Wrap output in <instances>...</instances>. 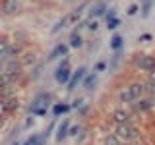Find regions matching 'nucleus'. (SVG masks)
<instances>
[{"mask_svg": "<svg viewBox=\"0 0 155 145\" xmlns=\"http://www.w3.org/2000/svg\"><path fill=\"white\" fill-rule=\"evenodd\" d=\"M87 29H89V31H97V29H99V21H97V19L87 21Z\"/></svg>", "mask_w": 155, "mask_h": 145, "instance_id": "obj_24", "label": "nucleus"}, {"mask_svg": "<svg viewBox=\"0 0 155 145\" xmlns=\"http://www.w3.org/2000/svg\"><path fill=\"white\" fill-rule=\"evenodd\" d=\"M153 6H155L153 0H149V2H143V4H142V8H140V14H142V18H147Z\"/></svg>", "mask_w": 155, "mask_h": 145, "instance_id": "obj_20", "label": "nucleus"}, {"mask_svg": "<svg viewBox=\"0 0 155 145\" xmlns=\"http://www.w3.org/2000/svg\"><path fill=\"white\" fill-rule=\"evenodd\" d=\"M47 141V137L45 135H39V134H33V135H29V137L23 141L21 145H45Z\"/></svg>", "mask_w": 155, "mask_h": 145, "instance_id": "obj_15", "label": "nucleus"}, {"mask_svg": "<svg viewBox=\"0 0 155 145\" xmlns=\"http://www.w3.org/2000/svg\"><path fill=\"white\" fill-rule=\"evenodd\" d=\"M54 126H56V124H51V126H48V130H47V132L43 134V135H45V137H48V135L52 134V130H54Z\"/></svg>", "mask_w": 155, "mask_h": 145, "instance_id": "obj_34", "label": "nucleus"}, {"mask_svg": "<svg viewBox=\"0 0 155 145\" xmlns=\"http://www.w3.org/2000/svg\"><path fill=\"white\" fill-rule=\"evenodd\" d=\"M143 95H145V85L142 81H134V83H130L126 89H122L118 93V101L120 103H126V105H134Z\"/></svg>", "mask_w": 155, "mask_h": 145, "instance_id": "obj_1", "label": "nucleus"}, {"mask_svg": "<svg viewBox=\"0 0 155 145\" xmlns=\"http://www.w3.org/2000/svg\"><path fill=\"white\" fill-rule=\"evenodd\" d=\"M41 70H43V64H37L35 70H33V74H31V77H37L39 74H41Z\"/></svg>", "mask_w": 155, "mask_h": 145, "instance_id": "obj_31", "label": "nucleus"}, {"mask_svg": "<svg viewBox=\"0 0 155 145\" xmlns=\"http://www.w3.org/2000/svg\"><path fill=\"white\" fill-rule=\"evenodd\" d=\"M70 128H72L70 122L64 118L60 124H58V130H56V135H54V141H56V143H62V141H64L66 135H70Z\"/></svg>", "mask_w": 155, "mask_h": 145, "instance_id": "obj_9", "label": "nucleus"}, {"mask_svg": "<svg viewBox=\"0 0 155 145\" xmlns=\"http://www.w3.org/2000/svg\"><path fill=\"white\" fill-rule=\"evenodd\" d=\"M12 145H19V143H18V141H14V143H12Z\"/></svg>", "mask_w": 155, "mask_h": 145, "instance_id": "obj_38", "label": "nucleus"}, {"mask_svg": "<svg viewBox=\"0 0 155 145\" xmlns=\"http://www.w3.org/2000/svg\"><path fill=\"white\" fill-rule=\"evenodd\" d=\"M84 10H85V4H81V6H78L74 12H70L66 16V21H68V25H72V23H78L81 19V14H84Z\"/></svg>", "mask_w": 155, "mask_h": 145, "instance_id": "obj_12", "label": "nucleus"}, {"mask_svg": "<svg viewBox=\"0 0 155 145\" xmlns=\"http://www.w3.org/2000/svg\"><path fill=\"white\" fill-rule=\"evenodd\" d=\"M120 25V19L118 18H113V19H109V21H107V29H116Z\"/></svg>", "mask_w": 155, "mask_h": 145, "instance_id": "obj_23", "label": "nucleus"}, {"mask_svg": "<svg viewBox=\"0 0 155 145\" xmlns=\"http://www.w3.org/2000/svg\"><path fill=\"white\" fill-rule=\"evenodd\" d=\"M101 16H107V4L105 2H97L93 8H91V12H89V18L91 19H97V18H101Z\"/></svg>", "mask_w": 155, "mask_h": 145, "instance_id": "obj_13", "label": "nucleus"}, {"mask_svg": "<svg viewBox=\"0 0 155 145\" xmlns=\"http://www.w3.org/2000/svg\"><path fill=\"white\" fill-rule=\"evenodd\" d=\"M153 4H155V0H153Z\"/></svg>", "mask_w": 155, "mask_h": 145, "instance_id": "obj_39", "label": "nucleus"}, {"mask_svg": "<svg viewBox=\"0 0 155 145\" xmlns=\"http://www.w3.org/2000/svg\"><path fill=\"white\" fill-rule=\"evenodd\" d=\"M113 18H116V12H114V8H110L109 12H107V16H105V19L109 21V19H113Z\"/></svg>", "mask_w": 155, "mask_h": 145, "instance_id": "obj_30", "label": "nucleus"}, {"mask_svg": "<svg viewBox=\"0 0 155 145\" xmlns=\"http://www.w3.org/2000/svg\"><path fill=\"white\" fill-rule=\"evenodd\" d=\"M81 132V126H72V128H70V135H76V137H78V134H80Z\"/></svg>", "mask_w": 155, "mask_h": 145, "instance_id": "obj_29", "label": "nucleus"}, {"mask_svg": "<svg viewBox=\"0 0 155 145\" xmlns=\"http://www.w3.org/2000/svg\"><path fill=\"white\" fill-rule=\"evenodd\" d=\"M143 85H145V93H147V97L155 95V83L153 81H147V83H143Z\"/></svg>", "mask_w": 155, "mask_h": 145, "instance_id": "obj_22", "label": "nucleus"}, {"mask_svg": "<svg viewBox=\"0 0 155 145\" xmlns=\"http://www.w3.org/2000/svg\"><path fill=\"white\" fill-rule=\"evenodd\" d=\"M122 45H124V37L118 35V33L113 35V39H110V48L116 52V50H120V48H122Z\"/></svg>", "mask_w": 155, "mask_h": 145, "instance_id": "obj_18", "label": "nucleus"}, {"mask_svg": "<svg viewBox=\"0 0 155 145\" xmlns=\"http://www.w3.org/2000/svg\"><path fill=\"white\" fill-rule=\"evenodd\" d=\"M105 145H122V143H120L118 135L113 134V135H107V137H105Z\"/></svg>", "mask_w": 155, "mask_h": 145, "instance_id": "obj_21", "label": "nucleus"}, {"mask_svg": "<svg viewBox=\"0 0 155 145\" xmlns=\"http://www.w3.org/2000/svg\"><path fill=\"white\" fill-rule=\"evenodd\" d=\"M87 114V106H84V108H80V116H85Z\"/></svg>", "mask_w": 155, "mask_h": 145, "instance_id": "obj_35", "label": "nucleus"}, {"mask_svg": "<svg viewBox=\"0 0 155 145\" xmlns=\"http://www.w3.org/2000/svg\"><path fill=\"white\" fill-rule=\"evenodd\" d=\"M140 2H142V4H143V2H149V0H140Z\"/></svg>", "mask_w": 155, "mask_h": 145, "instance_id": "obj_37", "label": "nucleus"}, {"mask_svg": "<svg viewBox=\"0 0 155 145\" xmlns=\"http://www.w3.org/2000/svg\"><path fill=\"white\" fill-rule=\"evenodd\" d=\"M85 76H87V68L85 66H80L78 70L72 74V77H70V81H68V91H74L80 83H84V79H85Z\"/></svg>", "mask_w": 155, "mask_h": 145, "instance_id": "obj_6", "label": "nucleus"}, {"mask_svg": "<svg viewBox=\"0 0 155 145\" xmlns=\"http://www.w3.org/2000/svg\"><path fill=\"white\" fill-rule=\"evenodd\" d=\"M81 105H84V99H81V97H78V99L74 101V103H72V106H74V108H80Z\"/></svg>", "mask_w": 155, "mask_h": 145, "instance_id": "obj_32", "label": "nucleus"}, {"mask_svg": "<svg viewBox=\"0 0 155 145\" xmlns=\"http://www.w3.org/2000/svg\"><path fill=\"white\" fill-rule=\"evenodd\" d=\"M51 99L52 95L51 93H37L35 99L31 101V105H29V112H33V110H39V108H48V105H51Z\"/></svg>", "mask_w": 155, "mask_h": 145, "instance_id": "obj_5", "label": "nucleus"}, {"mask_svg": "<svg viewBox=\"0 0 155 145\" xmlns=\"http://www.w3.org/2000/svg\"><path fill=\"white\" fill-rule=\"evenodd\" d=\"M70 77H72V72H70V60L64 56L60 60V64H58V68L54 70V79H56V83H68L70 81Z\"/></svg>", "mask_w": 155, "mask_h": 145, "instance_id": "obj_3", "label": "nucleus"}, {"mask_svg": "<svg viewBox=\"0 0 155 145\" xmlns=\"http://www.w3.org/2000/svg\"><path fill=\"white\" fill-rule=\"evenodd\" d=\"M0 106H2L4 116H8L10 112L18 110L19 101H18V97H16V95H8V97H2V99H0Z\"/></svg>", "mask_w": 155, "mask_h": 145, "instance_id": "obj_7", "label": "nucleus"}, {"mask_svg": "<svg viewBox=\"0 0 155 145\" xmlns=\"http://www.w3.org/2000/svg\"><path fill=\"white\" fill-rule=\"evenodd\" d=\"M132 64L136 68H140V70H143V72L153 74V72H155V56H149V54H134L132 56Z\"/></svg>", "mask_w": 155, "mask_h": 145, "instance_id": "obj_2", "label": "nucleus"}, {"mask_svg": "<svg viewBox=\"0 0 155 145\" xmlns=\"http://www.w3.org/2000/svg\"><path fill=\"white\" fill-rule=\"evenodd\" d=\"M33 60H35V56H33V54H31V56H29V54H27L25 58H23V62H21V64H31V62H33Z\"/></svg>", "mask_w": 155, "mask_h": 145, "instance_id": "obj_33", "label": "nucleus"}, {"mask_svg": "<svg viewBox=\"0 0 155 145\" xmlns=\"http://www.w3.org/2000/svg\"><path fill=\"white\" fill-rule=\"evenodd\" d=\"M105 70H107V62L101 60V62H97V64H95V72H105Z\"/></svg>", "mask_w": 155, "mask_h": 145, "instance_id": "obj_27", "label": "nucleus"}, {"mask_svg": "<svg viewBox=\"0 0 155 145\" xmlns=\"http://www.w3.org/2000/svg\"><path fill=\"white\" fill-rule=\"evenodd\" d=\"M114 134L118 135L120 139H124V141H130V139L138 137V130H136V126H132V124H118Z\"/></svg>", "mask_w": 155, "mask_h": 145, "instance_id": "obj_4", "label": "nucleus"}, {"mask_svg": "<svg viewBox=\"0 0 155 145\" xmlns=\"http://www.w3.org/2000/svg\"><path fill=\"white\" fill-rule=\"evenodd\" d=\"M155 106V99L153 97H142V99L140 101H136V103L132 105V108L136 110V112H149V110H151Z\"/></svg>", "mask_w": 155, "mask_h": 145, "instance_id": "obj_8", "label": "nucleus"}, {"mask_svg": "<svg viewBox=\"0 0 155 145\" xmlns=\"http://www.w3.org/2000/svg\"><path fill=\"white\" fill-rule=\"evenodd\" d=\"M18 0H2V14L4 16H10V14H14L18 10Z\"/></svg>", "mask_w": 155, "mask_h": 145, "instance_id": "obj_14", "label": "nucleus"}, {"mask_svg": "<svg viewBox=\"0 0 155 145\" xmlns=\"http://www.w3.org/2000/svg\"><path fill=\"white\" fill-rule=\"evenodd\" d=\"M149 81H153V83H155V72L151 74V77H149Z\"/></svg>", "mask_w": 155, "mask_h": 145, "instance_id": "obj_36", "label": "nucleus"}, {"mask_svg": "<svg viewBox=\"0 0 155 145\" xmlns=\"http://www.w3.org/2000/svg\"><path fill=\"white\" fill-rule=\"evenodd\" d=\"M110 118H113V122H116V126H118V124H130V112L124 110V108L114 110Z\"/></svg>", "mask_w": 155, "mask_h": 145, "instance_id": "obj_11", "label": "nucleus"}, {"mask_svg": "<svg viewBox=\"0 0 155 145\" xmlns=\"http://www.w3.org/2000/svg\"><path fill=\"white\" fill-rule=\"evenodd\" d=\"M140 8H142L140 4H130V8H128V14H130V16H136V14L140 12Z\"/></svg>", "mask_w": 155, "mask_h": 145, "instance_id": "obj_25", "label": "nucleus"}, {"mask_svg": "<svg viewBox=\"0 0 155 145\" xmlns=\"http://www.w3.org/2000/svg\"><path fill=\"white\" fill-rule=\"evenodd\" d=\"M97 85V72H93V74H87L85 79H84V87L87 91H93Z\"/></svg>", "mask_w": 155, "mask_h": 145, "instance_id": "obj_16", "label": "nucleus"}, {"mask_svg": "<svg viewBox=\"0 0 155 145\" xmlns=\"http://www.w3.org/2000/svg\"><path fill=\"white\" fill-rule=\"evenodd\" d=\"M68 47H70V45H66V43L56 45V47L51 50V54L47 56V60L51 62V60H56V58H60V56H66V54H68Z\"/></svg>", "mask_w": 155, "mask_h": 145, "instance_id": "obj_10", "label": "nucleus"}, {"mask_svg": "<svg viewBox=\"0 0 155 145\" xmlns=\"http://www.w3.org/2000/svg\"><path fill=\"white\" fill-rule=\"evenodd\" d=\"M33 124H35L33 116H27V118H25V122H23V128H25V130H29V128H33Z\"/></svg>", "mask_w": 155, "mask_h": 145, "instance_id": "obj_26", "label": "nucleus"}, {"mask_svg": "<svg viewBox=\"0 0 155 145\" xmlns=\"http://www.w3.org/2000/svg\"><path fill=\"white\" fill-rule=\"evenodd\" d=\"M81 43H84V39H81V35H80V31H72L70 33V41H68V45L70 47H74V48H78V47H81Z\"/></svg>", "mask_w": 155, "mask_h": 145, "instance_id": "obj_17", "label": "nucleus"}, {"mask_svg": "<svg viewBox=\"0 0 155 145\" xmlns=\"http://www.w3.org/2000/svg\"><path fill=\"white\" fill-rule=\"evenodd\" d=\"M147 41H151V35H149V33H143V35L138 37V43H147Z\"/></svg>", "mask_w": 155, "mask_h": 145, "instance_id": "obj_28", "label": "nucleus"}, {"mask_svg": "<svg viewBox=\"0 0 155 145\" xmlns=\"http://www.w3.org/2000/svg\"><path fill=\"white\" fill-rule=\"evenodd\" d=\"M68 110H70V105H66V103H58L52 106V116H62V114H66Z\"/></svg>", "mask_w": 155, "mask_h": 145, "instance_id": "obj_19", "label": "nucleus"}]
</instances>
